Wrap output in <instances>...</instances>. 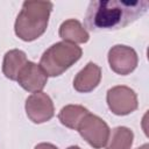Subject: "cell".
Listing matches in <instances>:
<instances>
[{
	"label": "cell",
	"instance_id": "obj_1",
	"mask_svg": "<svg viewBox=\"0 0 149 149\" xmlns=\"http://www.w3.org/2000/svg\"><path fill=\"white\" fill-rule=\"evenodd\" d=\"M148 0L125 2L121 0H93L88 3L84 26L90 31H112L125 28L143 16Z\"/></svg>",
	"mask_w": 149,
	"mask_h": 149
},
{
	"label": "cell",
	"instance_id": "obj_2",
	"mask_svg": "<svg viewBox=\"0 0 149 149\" xmlns=\"http://www.w3.org/2000/svg\"><path fill=\"white\" fill-rule=\"evenodd\" d=\"M54 5L50 1H24L15 21V34L23 41H34L48 27Z\"/></svg>",
	"mask_w": 149,
	"mask_h": 149
},
{
	"label": "cell",
	"instance_id": "obj_3",
	"mask_svg": "<svg viewBox=\"0 0 149 149\" xmlns=\"http://www.w3.org/2000/svg\"><path fill=\"white\" fill-rule=\"evenodd\" d=\"M81 54L83 51L77 44L66 41L58 42L43 52L38 65L47 76H61L81 57Z\"/></svg>",
	"mask_w": 149,
	"mask_h": 149
},
{
	"label": "cell",
	"instance_id": "obj_4",
	"mask_svg": "<svg viewBox=\"0 0 149 149\" xmlns=\"http://www.w3.org/2000/svg\"><path fill=\"white\" fill-rule=\"evenodd\" d=\"M77 130L81 137L94 149H100L106 146L111 132L107 123L102 119L91 113H87L83 118L78 125Z\"/></svg>",
	"mask_w": 149,
	"mask_h": 149
},
{
	"label": "cell",
	"instance_id": "obj_5",
	"mask_svg": "<svg viewBox=\"0 0 149 149\" xmlns=\"http://www.w3.org/2000/svg\"><path fill=\"white\" fill-rule=\"evenodd\" d=\"M109 109L116 115H127L137 108V97L127 86H114L107 92Z\"/></svg>",
	"mask_w": 149,
	"mask_h": 149
},
{
	"label": "cell",
	"instance_id": "obj_6",
	"mask_svg": "<svg viewBox=\"0 0 149 149\" xmlns=\"http://www.w3.org/2000/svg\"><path fill=\"white\" fill-rule=\"evenodd\" d=\"M108 62L115 73L126 76L135 70L139 58L133 48L118 44L112 47L108 51Z\"/></svg>",
	"mask_w": 149,
	"mask_h": 149
},
{
	"label": "cell",
	"instance_id": "obj_7",
	"mask_svg": "<svg viewBox=\"0 0 149 149\" xmlns=\"http://www.w3.org/2000/svg\"><path fill=\"white\" fill-rule=\"evenodd\" d=\"M28 118L35 123H42L54 116V104L50 97L43 92H35L26 100Z\"/></svg>",
	"mask_w": 149,
	"mask_h": 149
},
{
	"label": "cell",
	"instance_id": "obj_8",
	"mask_svg": "<svg viewBox=\"0 0 149 149\" xmlns=\"http://www.w3.org/2000/svg\"><path fill=\"white\" fill-rule=\"evenodd\" d=\"M47 80H48V76L43 71V69L40 65L29 61L22 68L16 79V81L22 88L34 93L40 92L45 86Z\"/></svg>",
	"mask_w": 149,
	"mask_h": 149
},
{
	"label": "cell",
	"instance_id": "obj_9",
	"mask_svg": "<svg viewBox=\"0 0 149 149\" xmlns=\"http://www.w3.org/2000/svg\"><path fill=\"white\" fill-rule=\"evenodd\" d=\"M100 79H101V69L97 64L90 62L74 77L73 87L76 91L81 93L91 92L98 86Z\"/></svg>",
	"mask_w": 149,
	"mask_h": 149
},
{
	"label": "cell",
	"instance_id": "obj_10",
	"mask_svg": "<svg viewBox=\"0 0 149 149\" xmlns=\"http://www.w3.org/2000/svg\"><path fill=\"white\" fill-rule=\"evenodd\" d=\"M28 59L23 51L14 49L6 52L2 63V72L10 80H16L20 71L27 64Z\"/></svg>",
	"mask_w": 149,
	"mask_h": 149
},
{
	"label": "cell",
	"instance_id": "obj_11",
	"mask_svg": "<svg viewBox=\"0 0 149 149\" xmlns=\"http://www.w3.org/2000/svg\"><path fill=\"white\" fill-rule=\"evenodd\" d=\"M59 36L64 41L71 42L74 44L76 43H85L88 41V37H90L87 31L80 24V22L74 19L66 20L62 23V26L59 28Z\"/></svg>",
	"mask_w": 149,
	"mask_h": 149
},
{
	"label": "cell",
	"instance_id": "obj_12",
	"mask_svg": "<svg viewBox=\"0 0 149 149\" xmlns=\"http://www.w3.org/2000/svg\"><path fill=\"white\" fill-rule=\"evenodd\" d=\"M87 113L90 112L80 105H68L61 109L58 119L64 126L71 129H77L78 125Z\"/></svg>",
	"mask_w": 149,
	"mask_h": 149
},
{
	"label": "cell",
	"instance_id": "obj_13",
	"mask_svg": "<svg viewBox=\"0 0 149 149\" xmlns=\"http://www.w3.org/2000/svg\"><path fill=\"white\" fill-rule=\"evenodd\" d=\"M133 132L126 127H116L109 132L106 149H129L133 143Z\"/></svg>",
	"mask_w": 149,
	"mask_h": 149
},
{
	"label": "cell",
	"instance_id": "obj_14",
	"mask_svg": "<svg viewBox=\"0 0 149 149\" xmlns=\"http://www.w3.org/2000/svg\"><path fill=\"white\" fill-rule=\"evenodd\" d=\"M35 149H58V148L51 143H40L35 147Z\"/></svg>",
	"mask_w": 149,
	"mask_h": 149
},
{
	"label": "cell",
	"instance_id": "obj_15",
	"mask_svg": "<svg viewBox=\"0 0 149 149\" xmlns=\"http://www.w3.org/2000/svg\"><path fill=\"white\" fill-rule=\"evenodd\" d=\"M137 149H148V144H143L141 148H137Z\"/></svg>",
	"mask_w": 149,
	"mask_h": 149
},
{
	"label": "cell",
	"instance_id": "obj_16",
	"mask_svg": "<svg viewBox=\"0 0 149 149\" xmlns=\"http://www.w3.org/2000/svg\"><path fill=\"white\" fill-rule=\"evenodd\" d=\"M68 149H80L79 147H77V146H72V147H69Z\"/></svg>",
	"mask_w": 149,
	"mask_h": 149
}]
</instances>
